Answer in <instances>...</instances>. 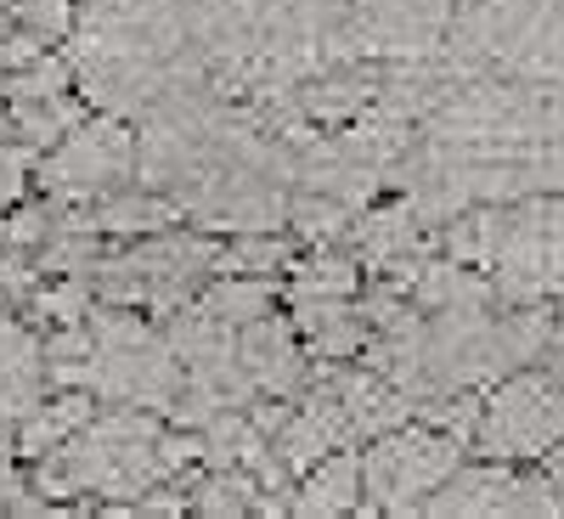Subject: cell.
<instances>
[{
	"instance_id": "7c38bea8",
	"label": "cell",
	"mask_w": 564,
	"mask_h": 519,
	"mask_svg": "<svg viewBox=\"0 0 564 519\" xmlns=\"http://www.w3.org/2000/svg\"><path fill=\"white\" fill-rule=\"evenodd\" d=\"M7 108H12L18 141H29L34 153H52L74 125H85V97H68V90L52 102H7Z\"/></svg>"
},
{
	"instance_id": "30bf717a",
	"label": "cell",
	"mask_w": 564,
	"mask_h": 519,
	"mask_svg": "<svg viewBox=\"0 0 564 519\" xmlns=\"http://www.w3.org/2000/svg\"><path fill=\"white\" fill-rule=\"evenodd\" d=\"M356 508H367V475H361V457L350 446L327 452L322 463H311L300 491H294V502H289V513H311V519H322V513H356Z\"/></svg>"
},
{
	"instance_id": "5b68a950",
	"label": "cell",
	"mask_w": 564,
	"mask_h": 519,
	"mask_svg": "<svg viewBox=\"0 0 564 519\" xmlns=\"http://www.w3.org/2000/svg\"><path fill=\"white\" fill-rule=\"evenodd\" d=\"M135 164V141L124 130L119 113H102V119H85L74 125L52 153L40 159V181L45 193L63 198V204H90L102 198L108 186H119Z\"/></svg>"
},
{
	"instance_id": "277c9868",
	"label": "cell",
	"mask_w": 564,
	"mask_h": 519,
	"mask_svg": "<svg viewBox=\"0 0 564 519\" xmlns=\"http://www.w3.org/2000/svg\"><path fill=\"white\" fill-rule=\"evenodd\" d=\"M475 446L486 457H502V463H542L553 446H564V385L558 372H536V367H520L497 379V390L486 396L480 407V430H475Z\"/></svg>"
},
{
	"instance_id": "6da1fadb",
	"label": "cell",
	"mask_w": 564,
	"mask_h": 519,
	"mask_svg": "<svg viewBox=\"0 0 564 519\" xmlns=\"http://www.w3.org/2000/svg\"><path fill=\"white\" fill-rule=\"evenodd\" d=\"M193 457H204L198 430H164L153 407H113L102 418H90L79 435H68L52 457H40V491L45 497H130L141 502L153 486L175 480Z\"/></svg>"
},
{
	"instance_id": "52a82bcc",
	"label": "cell",
	"mask_w": 564,
	"mask_h": 519,
	"mask_svg": "<svg viewBox=\"0 0 564 519\" xmlns=\"http://www.w3.org/2000/svg\"><path fill=\"white\" fill-rule=\"evenodd\" d=\"M423 513H564V497L547 480V468L520 475L513 463L486 457L475 468H457V475L423 502Z\"/></svg>"
},
{
	"instance_id": "8fae6325",
	"label": "cell",
	"mask_w": 564,
	"mask_h": 519,
	"mask_svg": "<svg viewBox=\"0 0 564 519\" xmlns=\"http://www.w3.org/2000/svg\"><path fill=\"white\" fill-rule=\"evenodd\" d=\"M85 423H90V396L85 390H68L57 401H40L34 412H23L12 435H18V452L29 463H40V457H52L68 435H79Z\"/></svg>"
},
{
	"instance_id": "8992f818",
	"label": "cell",
	"mask_w": 564,
	"mask_h": 519,
	"mask_svg": "<svg viewBox=\"0 0 564 519\" xmlns=\"http://www.w3.org/2000/svg\"><path fill=\"white\" fill-rule=\"evenodd\" d=\"M457 0H350V45L372 63L441 57Z\"/></svg>"
},
{
	"instance_id": "ba28073f",
	"label": "cell",
	"mask_w": 564,
	"mask_h": 519,
	"mask_svg": "<svg viewBox=\"0 0 564 519\" xmlns=\"http://www.w3.org/2000/svg\"><path fill=\"white\" fill-rule=\"evenodd\" d=\"M238 356H243V367H249L260 401H271V396L294 401V396L305 390V379H311V367H305L311 350H300V327L282 322L276 311H265V316H254L249 327H238Z\"/></svg>"
},
{
	"instance_id": "7a4b0ae2",
	"label": "cell",
	"mask_w": 564,
	"mask_h": 519,
	"mask_svg": "<svg viewBox=\"0 0 564 519\" xmlns=\"http://www.w3.org/2000/svg\"><path fill=\"white\" fill-rule=\"evenodd\" d=\"M446 249L480 266L502 305H553L564 294V193L463 209L446 226Z\"/></svg>"
},
{
	"instance_id": "5bb4252c",
	"label": "cell",
	"mask_w": 564,
	"mask_h": 519,
	"mask_svg": "<svg viewBox=\"0 0 564 519\" xmlns=\"http://www.w3.org/2000/svg\"><path fill=\"white\" fill-rule=\"evenodd\" d=\"M97 282L90 277H63L57 289H45V294H29V305H34V316L40 322H57V327H74V322H90L97 316Z\"/></svg>"
},
{
	"instance_id": "9a60e30c",
	"label": "cell",
	"mask_w": 564,
	"mask_h": 519,
	"mask_svg": "<svg viewBox=\"0 0 564 519\" xmlns=\"http://www.w3.org/2000/svg\"><path fill=\"white\" fill-rule=\"evenodd\" d=\"M12 23H18L23 34H34L45 52H52V45H68V40H74L79 12H74V0H18Z\"/></svg>"
},
{
	"instance_id": "3957f363",
	"label": "cell",
	"mask_w": 564,
	"mask_h": 519,
	"mask_svg": "<svg viewBox=\"0 0 564 519\" xmlns=\"http://www.w3.org/2000/svg\"><path fill=\"white\" fill-rule=\"evenodd\" d=\"M463 446L441 423H401V430L379 435L361 452V475H367V508L372 513H423L457 468Z\"/></svg>"
},
{
	"instance_id": "4fadbf2b",
	"label": "cell",
	"mask_w": 564,
	"mask_h": 519,
	"mask_svg": "<svg viewBox=\"0 0 564 519\" xmlns=\"http://www.w3.org/2000/svg\"><path fill=\"white\" fill-rule=\"evenodd\" d=\"M356 282H361L356 260H350L345 249H334V244H322L311 260L294 266V277H289V300H294V294H339V300H350V294H356Z\"/></svg>"
},
{
	"instance_id": "9c48e42d",
	"label": "cell",
	"mask_w": 564,
	"mask_h": 519,
	"mask_svg": "<svg viewBox=\"0 0 564 519\" xmlns=\"http://www.w3.org/2000/svg\"><path fill=\"white\" fill-rule=\"evenodd\" d=\"M45 350L34 345L29 327H18L12 316H0V423H18L23 412H34L45 396Z\"/></svg>"
}]
</instances>
